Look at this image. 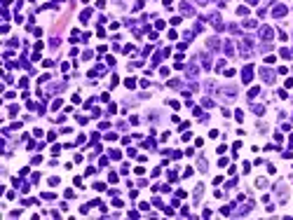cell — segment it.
<instances>
[{
    "label": "cell",
    "mask_w": 293,
    "mask_h": 220,
    "mask_svg": "<svg viewBox=\"0 0 293 220\" xmlns=\"http://www.w3.org/2000/svg\"><path fill=\"white\" fill-rule=\"evenodd\" d=\"M260 35H263V40H270V35H272V31H270V28H263V31H260Z\"/></svg>",
    "instance_id": "cell-1"
}]
</instances>
